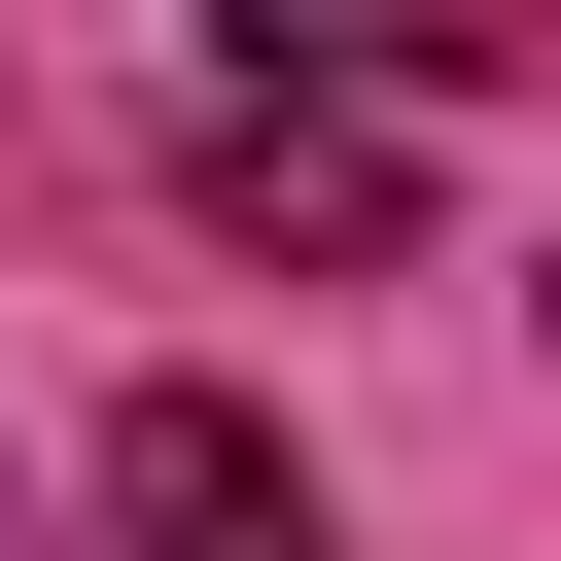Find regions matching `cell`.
Wrapping results in <instances>:
<instances>
[{"label":"cell","mask_w":561,"mask_h":561,"mask_svg":"<svg viewBox=\"0 0 561 561\" xmlns=\"http://www.w3.org/2000/svg\"><path fill=\"white\" fill-rule=\"evenodd\" d=\"M105 526H140V561H351L316 456H280L245 386H140V421H105Z\"/></svg>","instance_id":"6da1fadb"},{"label":"cell","mask_w":561,"mask_h":561,"mask_svg":"<svg viewBox=\"0 0 561 561\" xmlns=\"http://www.w3.org/2000/svg\"><path fill=\"white\" fill-rule=\"evenodd\" d=\"M210 210H245L280 280H386V245H421V140H386V105H210Z\"/></svg>","instance_id":"7a4b0ae2"},{"label":"cell","mask_w":561,"mask_h":561,"mask_svg":"<svg viewBox=\"0 0 561 561\" xmlns=\"http://www.w3.org/2000/svg\"><path fill=\"white\" fill-rule=\"evenodd\" d=\"M456 70H491V0H210V105H386L421 140Z\"/></svg>","instance_id":"3957f363"}]
</instances>
